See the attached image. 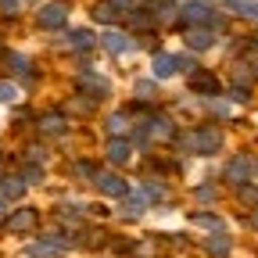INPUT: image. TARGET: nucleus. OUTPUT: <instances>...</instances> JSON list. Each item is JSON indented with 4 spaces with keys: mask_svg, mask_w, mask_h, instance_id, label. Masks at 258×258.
Instances as JSON below:
<instances>
[{
    "mask_svg": "<svg viewBox=\"0 0 258 258\" xmlns=\"http://www.w3.org/2000/svg\"><path fill=\"white\" fill-rule=\"evenodd\" d=\"M219 144H222V133H219V129H212V125L198 129V133L190 137V147H194V151H201V154H212V151H219Z\"/></svg>",
    "mask_w": 258,
    "mask_h": 258,
    "instance_id": "f257e3e1",
    "label": "nucleus"
},
{
    "mask_svg": "<svg viewBox=\"0 0 258 258\" xmlns=\"http://www.w3.org/2000/svg\"><path fill=\"white\" fill-rule=\"evenodd\" d=\"M64 15H69V8H64V4H47V8L40 11V25H43V29H61V25H64Z\"/></svg>",
    "mask_w": 258,
    "mask_h": 258,
    "instance_id": "f03ea898",
    "label": "nucleus"
},
{
    "mask_svg": "<svg viewBox=\"0 0 258 258\" xmlns=\"http://www.w3.org/2000/svg\"><path fill=\"white\" fill-rule=\"evenodd\" d=\"M183 18L194 22V25H212L215 22V15H212L208 4H183Z\"/></svg>",
    "mask_w": 258,
    "mask_h": 258,
    "instance_id": "7ed1b4c3",
    "label": "nucleus"
},
{
    "mask_svg": "<svg viewBox=\"0 0 258 258\" xmlns=\"http://www.w3.org/2000/svg\"><path fill=\"white\" fill-rule=\"evenodd\" d=\"M222 8L233 11V15H244V18H258V4H254V0H226Z\"/></svg>",
    "mask_w": 258,
    "mask_h": 258,
    "instance_id": "20e7f679",
    "label": "nucleus"
},
{
    "mask_svg": "<svg viewBox=\"0 0 258 258\" xmlns=\"http://www.w3.org/2000/svg\"><path fill=\"white\" fill-rule=\"evenodd\" d=\"M32 226H36V212L25 208V212H15V215H11V230H15V233H29Z\"/></svg>",
    "mask_w": 258,
    "mask_h": 258,
    "instance_id": "39448f33",
    "label": "nucleus"
},
{
    "mask_svg": "<svg viewBox=\"0 0 258 258\" xmlns=\"http://www.w3.org/2000/svg\"><path fill=\"white\" fill-rule=\"evenodd\" d=\"M0 194H4V198H22V194H25V179L4 176V179H0Z\"/></svg>",
    "mask_w": 258,
    "mask_h": 258,
    "instance_id": "423d86ee",
    "label": "nucleus"
},
{
    "mask_svg": "<svg viewBox=\"0 0 258 258\" xmlns=\"http://www.w3.org/2000/svg\"><path fill=\"white\" fill-rule=\"evenodd\" d=\"M176 69H179V61H176V57H169V54H158V57H154V76H158V79L172 76Z\"/></svg>",
    "mask_w": 258,
    "mask_h": 258,
    "instance_id": "0eeeda50",
    "label": "nucleus"
},
{
    "mask_svg": "<svg viewBox=\"0 0 258 258\" xmlns=\"http://www.w3.org/2000/svg\"><path fill=\"white\" fill-rule=\"evenodd\" d=\"M97 183H101V190L111 194V198H122V194H125V183H122L118 176H108V172H104V176H97Z\"/></svg>",
    "mask_w": 258,
    "mask_h": 258,
    "instance_id": "6e6552de",
    "label": "nucleus"
},
{
    "mask_svg": "<svg viewBox=\"0 0 258 258\" xmlns=\"http://www.w3.org/2000/svg\"><path fill=\"white\" fill-rule=\"evenodd\" d=\"M190 86L201 90V93H215V90H219V83H215L208 72H194V76H190Z\"/></svg>",
    "mask_w": 258,
    "mask_h": 258,
    "instance_id": "1a4fd4ad",
    "label": "nucleus"
},
{
    "mask_svg": "<svg viewBox=\"0 0 258 258\" xmlns=\"http://www.w3.org/2000/svg\"><path fill=\"white\" fill-rule=\"evenodd\" d=\"M186 43H190L194 50H205V47L212 43V32H208V29H190V32H186Z\"/></svg>",
    "mask_w": 258,
    "mask_h": 258,
    "instance_id": "9d476101",
    "label": "nucleus"
},
{
    "mask_svg": "<svg viewBox=\"0 0 258 258\" xmlns=\"http://www.w3.org/2000/svg\"><path fill=\"white\" fill-rule=\"evenodd\" d=\"M79 86H86V90H93V93H108V79H101L97 72H86V76H79Z\"/></svg>",
    "mask_w": 258,
    "mask_h": 258,
    "instance_id": "9b49d317",
    "label": "nucleus"
},
{
    "mask_svg": "<svg viewBox=\"0 0 258 258\" xmlns=\"http://www.w3.org/2000/svg\"><path fill=\"white\" fill-rule=\"evenodd\" d=\"M25 251H29L32 258H57V254H61V247H57L54 240H50V244H47V240H43V244H32V247H25Z\"/></svg>",
    "mask_w": 258,
    "mask_h": 258,
    "instance_id": "f8f14e48",
    "label": "nucleus"
},
{
    "mask_svg": "<svg viewBox=\"0 0 258 258\" xmlns=\"http://www.w3.org/2000/svg\"><path fill=\"white\" fill-rule=\"evenodd\" d=\"M40 129H43V133H50V137H57V133H64V118H61V115H43V118H40Z\"/></svg>",
    "mask_w": 258,
    "mask_h": 258,
    "instance_id": "ddd939ff",
    "label": "nucleus"
},
{
    "mask_svg": "<svg viewBox=\"0 0 258 258\" xmlns=\"http://www.w3.org/2000/svg\"><path fill=\"white\" fill-rule=\"evenodd\" d=\"M104 47H108L111 54H122V50L129 47V40L122 36V32H115V29H111V32H104Z\"/></svg>",
    "mask_w": 258,
    "mask_h": 258,
    "instance_id": "4468645a",
    "label": "nucleus"
},
{
    "mask_svg": "<svg viewBox=\"0 0 258 258\" xmlns=\"http://www.w3.org/2000/svg\"><path fill=\"white\" fill-rule=\"evenodd\" d=\"M247 172H251V161H247V158H237L233 165L226 169V176H230V179H237V183H240V179H247Z\"/></svg>",
    "mask_w": 258,
    "mask_h": 258,
    "instance_id": "2eb2a0df",
    "label": "nucleus"
},
{
    "mask_svg": "<svg viewBox=\"0 0 258 258\" xmlns=\"http://www.w3.org/2000/svg\"><path fill=\"white\" fill-rule=\"evenodd\" d=\"M108 158H111V161H125V158H129V144H125V140H111V144H108Z\"/></svg>",
    "mask_w": 258,
    "mask_h": 258,
    "instance_id": "dca6fc26",
    "label": "nucleus"
},
{
    "mask_svg": "<svg viewBox=\"0 0 258 258\" xmlns=\"http://www.w3.org/2000/svg\"><path fill=\"white\" fill-rule=\"evenodd\" d=\"M194 222L205 226V230H222V222H219L215 215H208V212H198V215H194Z\"/></svg>",
    "mask_w": 258,
    "mask_h": 258,
    "instance_id": "f3484780",
    "label": "nucleus"
},
{
    "mask_svg": "<svg viewBox=\"0 0 258 258\" xmlns=\"http://www.w3.org/2000/svg\"><path fill=\"white\" fill-rule=\"evenodd\" d=\"M208 251L212 254H226V251H230V240H226V237H212L208 240Z\"/></svg>",
    "mask_w": 258,
    "mask_h": 258,
    "instance_id": "a211bd4d",
    "label": "nucleus"
},
{
    "mask_svg": "<svg viewBox=\"0 0 258 258\" xmlns=\"http://www.w3.org/2000/svg\"><path fill=\"white\" fill-rule=\"evenodd\" d=\"M101 22H115V4H97V11H93Z\"/></svg>",
    "mask_w": 258,
    "mask_h": 258,
    "instance_id": "6ab92c4d",
    "label": "nucleus"
},
{
    "mask_svg": "<svg viewBox=\"0 0 258 258\" xmlns=\"http://www.w3.org/2000/svg\"><path fill=\"white\" fill-rule=\"evenodd\" d=\"M72 43H76L79 50H90V47H93V36H90V32L83 29V32H76V36H72Z\"/></svg>",
    "mask_w": 258,
    "mask_h": 258,
    "instance_id": "aec40b11",
    "label": "nucleus"
},
{
    "mask_svg": "<svg viewBox=\"0 0 258 258\" xmlns=\"http://www.w3.org/2000/svg\"><path fill=\"white\" fill-rule=\"evenodd\" d=\"M154 137H172V125H169V118H154Z\"/></svg>",
    "mask_w": 258,
    "mask_h": 258,
    "instance_id": "412c9836",
    "label": "nucleus"
},
{
    "mask_svg": "<svg viewBox=\"0 0 258 258\" xmlns=\"http://www.w3.org/2000/svg\"><path fill=\"white\" fill-rule=\"evenodd\" d=\"M8 101H15V86L11 83H0V104H8Z\"/></svg>",
    "mask_w": 258,
    "mask_h": 258,
    "instance_id": "4be33fe9",
    "label": "nucleus"
},
{
    "mask_svg": "<svg viewBox=\"0 0 258 258\" xmlns=\"http://www.w3.org/2000/svg\"><path fill=\"white\" fill-rule=\"evenodd\" d=\"M22 8V0H0V11H4V15H15Z\"/></svg>",
    "mask_w": 258,
    "mask_h": 258,
    "instance_id": "5701e85b",
    "label": "nucleus"
},
{
    "mask_svg": "<svg viewBox=\"0 0 258 258\" xmlns=\"http://www.w3.org/2000/svg\"><path fill=\"white\" fill-rule=\"evenodd\" d=\"M240 198H244L247 205H258V190H254V186H244V190H240Z\"/></svg>",
    "mask_w": 258,
    "mask_h": 258,
    "instance_id": "b1692460",
    "label": "nucleus"
},
{
    "mask_svg": "<svg viewBox=\"0 0 258 258\" xmlns=\"http://www.w3.org/2000/svg\"><path fill=\"white\" fill-rule=\"evenodd\" d=\"M144 201H147V198H129V201H125V212H144Z\"/></svg>",
    "mask_w": 258,
    "mask_h": 258,
    "instance_id": "393cba45",
    "label": "nucleus"
},
{
    "mask_svg": "<svg viewBox=\"0 0 258 258\" xmlns=\"http://www.w3.org/2000/svg\"><path fill=\"white\" fill-rule=\"evenodd\" d=\"M122 125H125V115H111V118H108V129H111V133H118Z\"/></svg>",
    "mask_w": 258,
    "mask_h": 258,
    "instance_id": "a878e982",
    "label": "nucleus"
},
{
    "mask_svg": "<svg viewBox=\"0 0 258 258\" xmlns=\"http://www.w3.org/2000/svg\"><path fill=\"white\" fill-rule=\"evenodd\" d=\"M11 69H18V72H25V69H29V61H25L22 54H11Z\"/></svg>",
    "mask_w": 258,
    "mask_h": 258,
    "instance_id": "bb28decb",
    "label": "nucleus"
},
{
    "mask_svg": "<svg viewBox=\"0 0 258 258\" xmlns=\"http://www.w3.org/2000/svg\"><path fill=\"white\" fill-rule=\"evenodd\" d=\"M0 215H4V194H0Z\"/></svg>",
    "mask_w": 258,
    "mask_h": 258,
    "instance_id": "cd10ccee",
    "label": "nucleus"
},
{
    "mask_svg": "<svg viewBox=\"0 0 258 258\" xmlns=\"http://www.w3.org/2000/svg\"><path fill=\"white\" fill-rule=\"evenodd\" d=\"M254 226H258V212H254Z\"/></svg>",
    "mask_w": 258,
    "mask_h": 258,
    "instance_id": "c85d7f7f",
    "label": "nucleus"
}]
</instances>
